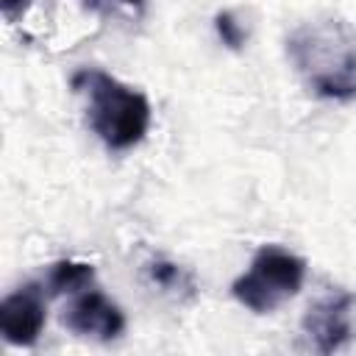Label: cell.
Returning a JSON list of instances; mask_svg holds the SVG:
<instances>
[{
  "label": "cell",
  "instance_id": "3",
  "mask_svg": "<svg viewBox=\"0 0 356 356\" xmlns=\"http://www.w3.org/2000/svg\"><path fill=\"white\" fill-rule=\"evenodd\" d=\"M306 278V261L281 245H261L248 270L234 278L231 295L253 314H270L295 298Z\"/></svg>",
  "mask_w": 356,
  "mask_h": 356
},
{
  "label": "cell",
  "instance_id": "4",
  "mask_svg": "<svg viewBox=\"0 0 356 356\" xmlns=\"http://www.w3.org/2000/svg\"><path fill=\"white\" fill-rule=\"evenodd\" d=\"M353 306H356V295L345 289H334L309 306V312L300 320V328L317 353H337L350 342Z\"/></svg>",
  "mask_w": 356,
  "mask_h": 356
},
{
  "label": "cell",
  "instance_id": "7",
  "mask_svg": "<svg viewBox=\"0 0 356 356\" xmlns=\"http://www.w3.org/2000/svg\"><path fill=\"white\" fill-rule=\"evenodd\" d=\"M95 286V267L89 261H75V259H61L53 261L44 278V289L50 295H75L81 289Z\"/></svg>",
  "mask_w": 356,
  "mask_h": 356
},
{
  "label": "cell",
  "instance_id": "8",
  "mask_svg": "<svg viewBox=\"0 0 356 356\" xmlns=\"http://www.w3.org/2000/svg\"><path fill=\"white\" fill-rule=\"evenodd\" d=\"M147 278L153 286L164 289V292H175V295H195V278L192 273H186L181 264L167 261V259H153L147 264Z\"/></svg>",
  "mask_w": 356,
  "mask_h": 356
},
{
  "label": "cell",
  "instance_id": "10",
  "mask_svg": "<svg viewBox=\"0 0 356 356\" xmlns=\"http://www.w3.org/2000/svg\"><path fill=\"white\" fill-rule=\"evenodd\" d=\"M86 8L100 11V14H117V11H131L134 17H139L145 11V0H83Z\"/></svg>",
  "mask_w": 356,
  "mask_h": 356
},
{
  "label": "cell",
  "instance_id": "2",
  "mask_svg": "<svg viewBox=\"0 0 356 356\" xmlns=\"http://www.w3.org/2000/svg\"><path fill=\"white\" fill-rule=\"evenodd\" d=\"M72 89L86 97V122L108 150H131L147 136L153 111L145 92L95 67L78 70Z\"/></svg>",
  "mask_w": 356,
  "mask_h": 356
},
{
  "label": "cell",
  "instance_id": "1",
  "mask_svg": "<svg viewBox=\"0 0 356 356\" xmlns=\"http://www.w3.org/2000/svg\"><path fill=\"white\" fill-rule=\"evenodd\" d=\"M286 58L309 95L356 100V28L334 14L300 22L286 36Z\"/></svg>",
  "mask_w": 356,
  "mask_h": 356
},
{
  "label": "cell",
  "instance_id": "11",
  "mask_svg": "<svg viewBox=\"0 0 356 356\" xmlns=\"http://www.w3.org/2000/svg\"><path fill=\"white\" fill-rule=\"evenodd\" d=\"M31 6V0H0V8H3V17L8 19V22H14V19H19L22 14H25V8Z\"/></svg>",
  "mask_w": 356,
  "mask_h": 356
},
{
  "label": "cell",
  "instance_id": "5",
  "mask_svg": "<svg viewBox=\"0 0 356 356\" xmlns=\"http://www.w3.org/2000/svg\"><path fill=\"white\" fill-rule=\"evenodd\" d=\"M61 325L75 337L111 342L125 331V314L106 292L89 286L72 295L70 306L61 314Z\"/></svg>",
  "mask_w": 356,
  "mask_h": 356
},
{
  "label": "cell",
  "instance_id": "9",
  "mask_svg": "<svg viewBox=\"0 0 356 356\" xmlns=\"http://www.w3.org/2000/svg\"><path fill=\"white\" fill-rule=\"evenodd\" d=\"M214 31H217L220 42H222L228 50H242L245 39H248V33H245V28L239 25V19L234 17V11H217V17H214Z\"/></svg>",
  "mask_w": 356,
  "mask_h": 356
},
{
  "label": "cell",
  "instance_id": "6",
  "mask_svg": "<svg viewBox=\"0 0 356 356\" xmlns=\"http://www.w3.org/2000/svg\"><path fill=\"white\" fill-rule=\"evenodd\" d=\"M44 284L28 281L8 292L0 303V334L8 345L31 348L44 328Z\"/></svg>",
  "mask_w": 356,
  "mask_h": 356
}]
</instances>
